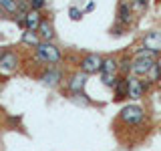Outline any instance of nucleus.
Returning <instances> with one entry per match:
<instances>
[{"mask_svg": "<svg viewBox=\"0 0 161 151\" xmlns=\"http://www.w3.org/2000/svg\"><path fill=\"white\" fill-rule=\"evenodd\" d=\"M34 59L38 63H44V64H58L63 60V50H60L54 42H40L34 47Z\"/></svg>", "mask_w": 161, "mask_h": 151, "instance_id": "obj_1", "label": "nucleus"}, {"mask_svg": "<svg viewBox=\"0 0 161 151\" xmlns=\"http://www.w3.org/2000/svg\"><path fill=\"white\" fill-rule=\"evenodd\" d=\"M18 67H20V54L16 50H4L0 57V75H4V77L14 75Z\"/></svg>", "mask_w": 161, "mask_h": 151, "instance_id": "obj_2", "label": "nucleus"}, {"mask_svg": "<svg viewBox=\"0 0 161 151\" xmlns=\"http://www.w3.org/2000/svg\"><path fill=\"white\" fill-rule=\"evenodd\" d=\"M151 83L149 81H143L139 77H135V75H127V91H129V99H141L145 93L149 91Z\"/></svg>", "mask_w": 161, "mask_h": 151, "instance_id": "obj_3", "label": "nucleus"}, {"mask_svg": "<svg viewBox=\"0 0 161 151\" xmlns=\"http://www.w3.org/2000/svg\"><path fill=\"white\" fill-rule=\"evenodd\" d=\"M119 119L125 125H141L145 121V109L139 105H129L119 113Z\"/></svg>", "mask_w": 161, "mask_h": 151, "instance_id": "obj_4", "label": "nucleus"}, {"mask_svg": "<svg viewBox=\"0 0 161 151\" xmlns=\"http://www.w3.org/2000/svg\"><path fill=\"white\" fill-rule=\"evenodd\" d=\"M101 63H103V57L97 53H87L83 59H80L79 67H80V73L85 75H97L101 73Z\"/></svg>", "mask_w": 161, "mask_h": 151, "instance_id": "obj_5", "label": "nucleus"}, {"mask_svg": "<svg viewBox=\"0 0 161 151\" xmlns=\"http://www.w3.org/2000/svg\"><path fill=\"white\" fill-rule=\"evenodd\" d=\"M155 60H157V59L135 57V54H133V57H131V75H135V77H139V79H145Z\"/></svg>", "mask_w": 161, "mask_h": 151, "instance_id": "obj_6", "label": "nucleus"}, {"mask_svg": "<svg viewBox=\"0 0 161 151\" xmlns=\"http://www.w3.org/2000/svg\"><path fill=\"white\" fill-rule=\"evenodd\" d=\"M135 20V12L131 8V2L129 0H119L117 4V22L123 24V26H131Z\"/></svg>", "mask_w": 161, "mask_h": 151, "instance_id": "obj_7", "label": "nucleus"}, {"mask_svg": "<svg viewBox=\"0 0 161 151\" xmlns=\"http://www.w3.org/2000/svg\"><path fill=\"white\" fill-rule=\"evenodd\" d=\"M60 81H63V70L58 67H54V64H48V69L40 75V83H42L44 87H50V89L58 87Z\"/></svg>", "mask_w": 161, "mask_h": 151, "instance_id": "obj_8", "label": "nucleus"}, {"mask_svg": "<svg viewBox=\"0 0 161 151\" xmlns=\"http://www.w3.org/2000/svg\"><path fill=\"white\" fill-rule=\"evenodd\" d=\"M36 34L40 40H44V42H53L54 36H57V32H54V24L50 18H42L36 28Z\"/></svg>", "mask_w": 161, "mask_h": 151, "instance_id": "obj_9", "label": "nucleus"}, {"mask_svg": "<svg viewBox=\"0 0 161 151\" xmlns=\"http://www.w3.org/2000/svg\"><path fill=\"white\" fill-rule=\"evenodd\" d=\"M87 77L89 75H85V73H75V75H70L69 81H67V89L70 91L73 95H79V93H83V89H85V85H87Z\"/></svg>", "mask_w": 161, "mask_h": 151, "instance_id": "obj_10", "label": "nucleus"}, {"mask_svg": "<svg viewBox=\"0 0 161 151\" xmlns=\"http://www.w3.org/2000/svg\"><path fill=\"white\" fill-rule=\"evenodd\" d=\"M143 48H149L153 50V53H161V30H151V32H147L143 36Z\"/></svg>", "mask_w": 161, "mask_h": 151, "instance_id": "obj_11", "label": "nucleus"}, {"mask_svg": "<svg viewBox=\"0 0 161 151\" xmlns=\"http://www.w3.org/2000/svg\"><path fill=\"white\" fill-rule=\"evenodd\" d=\"M40 20H42V12H40V10H28V12L24 14V28H26V30H34V32H36Z\"/></svg>", "mask_w": 161, "mask_h": 151, "instance_id": "obj_12", "label": "nucleus"}, {"mask_svg": "<svg viewBox=\"0 0 161 151\" xmlns=\"http://www.w3.org/2000/svg\"><path fill=\"white\" fill-rule=\"evenodd\" d=\"M101 73L105 75H119V60L115 57H105L101 63Z\"/></svg>", "mask_w": 161, "mask_h": 151, "instance_id": "obj_13", "label": "nucleus"}, {"mask_svg": "<svg viewBox=\"0 0 161 151\" xmlns=\"http://www.w3.org/2000/svg\"><path fill=\"white\" fill-rule=\"evenodd\" d=\"M113 91H115V101L127 99V97H129V91H127V77H121V75H119V81H117V85L113 87Z\"/></svg>", "mask_w": 161, "mask_h": 151, "instance_id": "obj_14", "label": "nucleus"}, {"mask_svg": "<svg viewBox=\"0 0 161 151\" xmlns=\"http://www.w3.org/2000/svg\"><path fill=\"white\" fill-rule=\"evenodd\" d=\"M20 42L26 44V47H30V48H34L40 42V38H38V34L34 32V30H26V28H24L22 36H20Z\"/></svg>", "mask_w": 161, "mask_h": 151, "instance_id": "obj_15", "label": "nucleus"}, {"mask_svg": "<svg viewBox=\"0 0 161 151\" xmlns=\"http://www.w3.org/2000/svg\"><path fill=\"white\" fill-rule=\"evenodd\" d=\"M149 81L151 85H157L159 81H161V63H159V59L153 63V67L149 69V73H147V77H145Z\"/></svg>", "mask_w": 161, "mask_h": 151, "instance_id": "obj_16", "label": "nucleus"}, {"mask_svg": "<svg viewBox=\"0 0 161 151\" xmlns=\"http://www.w3.org/2000/svg\"><path fill=\"white\" fill-rule=\"evenodd\" d=\"M16 6H18V0H0V8L4 10L6 16H12L16 12Z\"/></svg>", "mask_w": 161, "mask_h": 151, "instance_id": "obj_17", "label": "nucleus"}, {"mask_svg": "<svg viewBox=\"0 0 161 151\" xmlns=\"http://www.w3.org/2000/svg\"><path fill=\"white\" fill-rule=\"evenodd\" d=\"M119 75L121 77L131 75V57H125L123 60H119Z\"/></svg>", "mask_w": 161, "mask_h": 151, "instance_id": "obj_18", "label": "nucleus"}, {"mask_svg": "<svg viewBox=\"0 0 161 151\" xmlns=\"http://www.w3.org/2000/svg\"><path fill=\"white\" fill-rule=\"evenodd\" d=\"M129 2H131V8H133V12L141 14V12H145V10H147L149 0H129Z\"/></svg>", "mask_w": 161, "mask_h": 151, "instance_id": "obj_19", "label": "nucleus"}, {"mask_svg": "<svg viewBox=\"0 0 161 151\" xmlns=\"http://www.w3.org/2000/svg\"><path fill=\"white\" fill-rule=\"evenodd\" d=\"M101 81H103L105 87L113 89L115 85H117V81H119V75H105V73H101Z\"/></svg>", "mask_w": 161, "mask_h": 151, "instance_id": "obj_20", "label": "nucleus"}, {"mask_svg": "<svg viewBox=\"0 0 161 151\" xmlns=\"http://www.w3.org/2000/svg\"><path fill=\"white\" fill-rule=\"evenodd\" d=\"M30 4V10H40L42 12V8L47 6V0H28Z\"/></svg>", "mask_w": 161, "mask_h": 151, "instance_id": "obj_21", "label": "nucleus"}, {"mask_svg": "<svg viewBox=\"0 0 161 151\" xmlns=\"http://www.w3.org/2000/svg\"><path fill=\"white\" fill-rule=\"evenodd\" d=\"M69 14H70V18H73V20H80V18H83V10H79V8H70L69 10Z\"/></svg>", "mask_w": 161, "mask_h": 151, "instance_id": "obj_22", "label": "nucleus"}, {"mask_svg": "<svg viewBox=\"0 0 161 151\" xmlns=\"http://www.w3.org/2000/svg\"><path fill=\"white\" fill-rule=\"evenodd\" d=\"M93 8H95V2H89V4H87V12H91Z\"/></svg>", "mask_w": 161, "mask_h": 151, "instance_id": "obj_23", "label": "nucleus"}, {"mask_svg": "<svg viewBox=\"0 0 161 151\" xmlns=\"http://www.w3.org/2000/svg\"><path fill=\"white\" fill-rule=\"evenodd\" d=\"M0 18H6V14H4V10L0 8Z\"/></svg>", "mask_w": 161, "mask_h": 151, "instance_id": "obj_24", "label": "nucleus"}, {"mask_svg": "<svg viewBox=\"0 0 161 151\" xmlns=\"http://www.w3.org/2000/svg\"><path fill=\"white\" fill-rule=\"evenodd\" d=\"M2 53H4V50H2V48H0V57H2Z\"/></svg>", "mask_w": 161, "mask_h": 151, "instance_id": "obj_25", "label": "nucleus"}, {"mask_svg": "<svg viewBox=\"0 0 161 151\" xmlns=\"http://www.w3.org/2000/svg\"><path fill=\"white\" fill-rule=\"evenodd\" d=\"M159 2H161V0H159Z\"/></svg>", "mask_w": 161, "mask_h": 151, "instance_id": "obj_26", "label": "nucleus"}]
</instances>
